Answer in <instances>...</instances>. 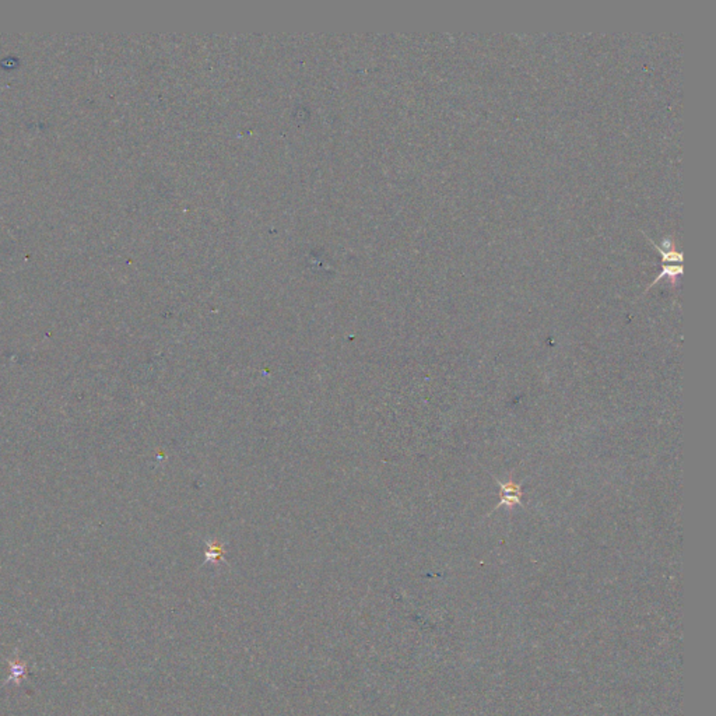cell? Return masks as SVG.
Returning <instances> with one entry per match:
<instances>
[{
    "instance_id": "6da1fadb",
    "label": "cell",
    "mask_w": 716,
    "mask_h": 716,
    "mask_svg": "<svg viewBox=\"0 0 716 716\" xmlns=\"http://www.w3.org/2000/svg\"><path fill=\"white\" fill-rule=\"evenodd\" d=\"M653 244V242H652ZM653 248L660 254L662 257V271L657 274V277L653 280V283H651L648 286L647 290H650L651 287H653L657 281H660L662 278L664 277H669L670 280H676L679 274L683 273V255L677 251H674L671 247H669L667 251H664L663 248H660L659 245L653 244Z\"/></svg>"
},
{
    "instance_id": "7a4b0ae2",
    "label": "cell",
    "mask_w": 716,
    "mask_h": 716,
    "mask_svg": "<svg viewBox=\"0 0 716 716\" xmlns=\"http://www.w3.org/2000/svg\"><path fill=\"white\" fill-rule=\"evenodd\" d=\"M497 480V479H495ZM497 483L500 484V503L498 505H495V508L493 511H497L498 508L501 507H507V508H514L515 505H521L522 504V487L521 484H517L515 481L510 480L507 483H501L500 480H497ZM491 511V512H493ZM490 512V514H491Z\"/></svg>"
}]
</instances>
